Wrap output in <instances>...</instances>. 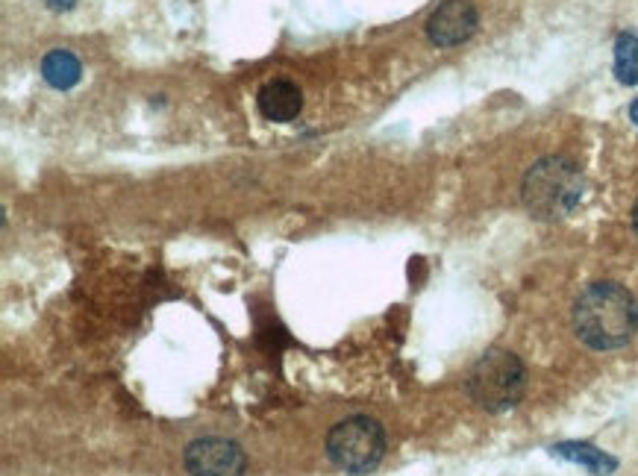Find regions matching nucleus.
Returning a JSON list of instances; mask_svg holds the SVG:
<instances>
[{
  "label": "nucleus",
  "mask_w": 638,
  "mask_h": 476,
  "mask_svg": "<svg viewBox=\"0 0 638 476\" xmlns=\"http://www.w3.org/2000/svg\"><path fill=\"white\" fill-rule=\"evenodd\" d=\"M583 174L577 171V165H571L568 159L550 156L536 162L527 177H524V206L541 218V221H556L565 218L583 197Z\"/></svg>",
  "instance_id": "nucleus-2"
},
{
  "label": "nucleus",
  "mask_w": 638,
  "mask_h": 476,
  "mask_svg": "<svg viewBox=\"0 0 638 476\" xmlns=\"http://www.w3.org/2000/svg\"><path fill=\"white\" fill-rule=\"evenodd\" d=\"M615 74L624 86H638V36L621 33L615 42Z\"/></svg>",
  "instance_id": "nucleus-10"
},
{
  "label": "nucleus",
  "mask_w": 638,
  "mask_h": 476,
  "mask_svg": "<svg viewBox=\"0 0 638 476\" xmlns=\"http://www.w3.org/2000/svg\"><path fill=\"white\" fill-rule=\"evenodd\" d=\"M477 33V9L471 0H444L427 21V36L436 48H456Z\"/></svg>",
  "instance_id": "nucleus-6"
},
{
  "label": "nucleus",
  "mask_w": 638,
  "mask_h": 476,
  "mask_svg": "<svg viewBox=\"0 0 638 476\" xmlns=\"http://www.w3.org/2000/svg\"><path fill=\"white\" fill-rule=\"evenodd\" d=\"M45 3H48L53 12H68L77 0H45Z\"/></svg>",
  "instance_id": "nucleus-11"
},
{
  "label": "nucleus",
  "mask_w": 638,
  "mask_h": 476,
  "mask_svg": "<svg viewBox=\"0 0 638 476\" xmlns=\"http://www.w3.org/2000/svg\"><path fill=\"white\" fill-rule=\"evenodd\" d=\"M80 59L68 50H50L48 56L42 59V77L45 83L53 89H71L80 83Z\"/></svg>",
  "instance_id": "nucleus-9"
},
{
  "label": "nucleus",
  "mask_w": 638,
  "mask_h": 476,
  "mask_svg": "<svg viewBox=\"0 0 638 476\" xmlns=\"http://www.w3.org/2000/svg\"><path fill=\"white\" fill-rule=\"evenodd\" d=\"M574 330L591 350H618L638 330L636 297L618 283H594L574 303Z\"/></svg>",
  "instance_id": "nucleus-1"
},
{
  "label": "nucleus",
  "mask_w": 638,
  "mask_h": 476,
  "mask_svg": "<svg viewBox=\"0 0 638 476\" xmlns=\"http://www.w3.org/2000/svg\"><path fill=\"white\" fill-rule=\"evenodd\" d=\"M527 388V371L509 350H489L471 371L468 391L486 412H506L518 406Z\"/></svg>",
  "instance_id": "nucleus-3"
},
{
  "label": "nucleus",
  "mask_w": 638,
  "mask_h": 476,
  "mask_svg": "<svg viewBox=\"0 0 638 476\" xmlns=\"http://www.w3.org/2000/svg\"><path fill=\"white\" fill-rule=\"evenodd\" d=\"M186 471L192 476H245L242 447L227 438H197L186 447Z\"/></svg>",
  "instance_id": "nucleus-5"
},
{
  "label": "nucleus",
  "mask_w": 638,
  "mask_h": 476,
  "mask_svg": "<svg viewBox=\"0 0 638 476\" xmlns=\"http://www.w3.org/2000/svg\"><path fill=\"white\" fill-rule=\"evenodd\" d=\"M386 435L383 427L371 418H347L330 429L327 435V456L336 468L347 474H368L383 462Z\"/></svg>",
  "instance_id": "nucleus-4"
},
{
  "label": "nucleus",
  "mask_w": 638,
  "mask_h": 476,
  "mask_svg": "<svg viewBox=\"0 0 638 476\" xmlns=\"http://www.w3.org/2000/svg\"><path fill=\"white\" fill-rule=\"evenodd\" d=\"M553 456L565 459V462H574V465H583L589 468L594 476H612L618 462L612 456H606L603 450L591 447V444H580V441H565V444H556L553 447Z\"/></svg>",
  "instance_id": "nucleus-8"
},
{
  "label": "nucleus",
  "mask_w": 638,
  "mask_h": 476,
  "mask_svg": "<svg viewBox=\"0 0 638 476\" xmlns=\"http://www.w3.org/2000/svg\"><path fill=\"white\" fill-rule=\"evenodd\" d=\"M633 224H636V233H638V203H636V209H633Z\"/></svg>",
  "instance_id": "nucleus-13"
},
{
  "label": "nucleus",
  "mask_w": 638,
  "mask_h": 476,
  "mask_svg": "<svg viewBox=\"0 0 638 476\" xmlns=\"http://www.w3.org/2000/svg\"><path fill=\"white\" fill-rule=\"evenodd\" d=\"M256 103H259V112L268 118V121H277V124H286V121H295L303 109V95L297 89L295 83H286V80H274L268 86L259 89L256 95Z\"/></svg>",
  "instance_id": "nucleus-7"
},
{
  "label": "nucleus",
  "mask_w": 638,
  "mask_h": 476,
  "mask_svg": "<svg viewBox=\"0 0 638 476\" xmlns=\"http://www.w3.org/2000/svg\"><path fill=\"white\" fill-rule=\"evenodd\" d=\"M630 118H633V124L638 127V100H633V106H630Z\"/></svg>",
  "instance_id": "nucleus-12"
}]
</instances>
